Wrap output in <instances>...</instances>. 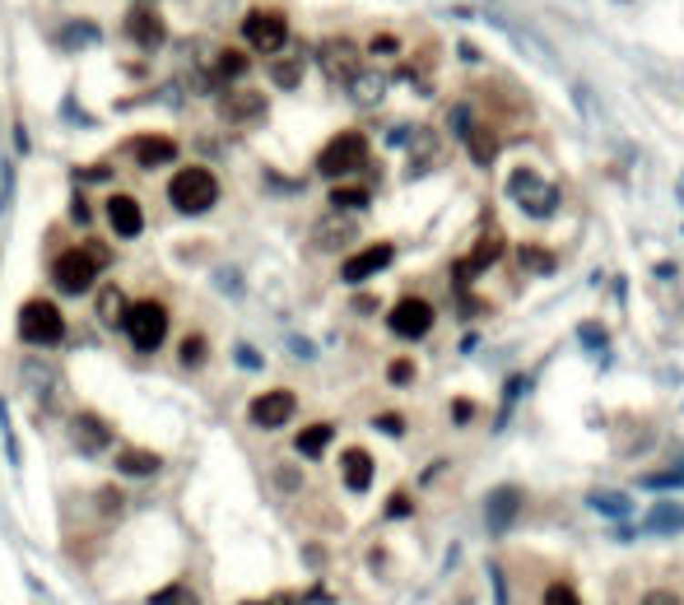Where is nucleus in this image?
Masks as SVG:
<instances>
[{
	"mask_svg": "<svg viewBox=\"0 0 684 605\" xmlns=\"http://www.w3.org/2000/svg\"><path fill=\"white\" fill-rule=\"evenodd\" d=\"M126 289L122 285H103L98 289V321H103V327H122V321H126Z\"/></svg>",
	"mask_w": 684,
	"mask_h": 605,
	"instance_id": "24",
	"label": "nucleus"
},
{
	"mask_svg": "<svg viewBox=\"0 0 684 605\" xmlns=\"http://www.w3.org/2000/svg\"><path fill=\"white\" fill-rule=\"evenodd\" d=\"M94 275H98V266H94L85 252H79V247H70V252H61V257L52 261V285H56L61 294H70V298L89 294Z\"/></svg>",
	"mask_w": 684,
	"mask_h": 605,
	"instance_id": "7",
	"label": "nucleus"
},
{
	"mask_svg": "<svg viewBox=\"0 0 684 605\" xmlns=\"http://www.w3.org/2000/svg\"><path fill=\"white\" fill-rule=\"evenodd\" d=\"M373 52H377V56H391V52H396V37H391V33L373 37Z\"/></svg>",
	"mask_w": 684,
	"mask_h": 605,
	"instance_id": "44",
	"label": "nucleus"
},
{
	"mask_svg": "<svg viewBox=\"0 0 684 605\" xmlns=\"http://www.w3.org/2000/svg\"><path fill=\"white\" fill-rule=\"evenodd\" d=\"M545 605H582V600H578V591H573L568 582H554V587L545 591Z\"/></svg>",
	"mask_w": 684,
	"mask_h": 605,
	"instance_id": "35",
	"label": "nucleus"
},
{
	"mask_svg": "<svg viewBox=\"0 0 684 605\" xmlns=\"http://www.w3.org/2000/svg\"><path fill=\"white\" fill-rule=\"evenodd\" d=\"M270 79H275L279 89H298L303 66H298V61H275V66H270Z\"/></svg>",
	"mask_w": 684,
	"mask_h": 605,
	"instance_id": "33",
	"label": "nucleus"
},
{
	"mask_svg": "<svg viewBox=\"0 0 684 605\" xmlns=\"http://www.w3.org/2000/svg\"><path fill=\"white\" fill-rule=\"evenodd\" d=\"M642 605H675V596H666V591H652V596L642 600Z\"/></svg>",
	"mask_w": 684,
	"mask_h": 605,
	"instance_id": "49",
	"label": "nucleus"
},
{
	"mask_svg": "<svg viewBox=\"0 0 684 605\" xmlns=\"http://www.w3.org/2000/svg\"><path fill=\"white\" fill-rule=\"evenodd\" d=\"M377 429H382V433H400V429H406V424H400L396 415H382V419H377Z\"/></svg>",
	"mask_w": 684,
	"mask_h": 605,
	"instance_id": "47",
	"label": "nucleus"
},
{
	"mask_svg": "<svg viewBox=\"0 0 684 605\" xmlns=\"http://www.w3.org/2000/svg\"><path fill=\"white\" fill-rule=\"evenodd\" d=\"M247 75V52H219L215 56V79H243Z\"/></svg>",
	"mask_w": 684,
	"mask_h": 605,
	"instance_id": "28",
	"label": "nucleus"
},
{
	"mask_svg": "<svg viewBox=\"0 0 684 605\" xmlns=\"http://www.w3.org/2000/svg\"><path fill=\"white\" fill-rule=\"evenodd\" d=\"M168 200H173V210H182V215H206L219 200V177L210 168H182L168 182Z\"/></svg>",
	"mask_w": 684,
	"mask_h": 605,
	"instance_id": "1",
	"label": "nucleus"
},
{
	"mask_svg": "<svg viewBox=\"0 0 684 605\" xmlns=\"http://www.w3.org/2000/svg\"><path fill=\"white\" fill-rule=\"evenodd\" d=\"M149 605H200V600H196V591H191L186 582H173V587H164V591H154Z\"/></svg>",
	"mask_w": 684,
	"mask_h": 605,
	"instance_id": "30",
	"label": "nucleus"
},
{
	"mask_svg": "<svg viewBox=\"0 0 684 605\" xmlns=\"http://www.w3.org/2000/svg\"><path fill=\"white\" fill-rule=\"evenodd\" d=\"M466 149L475 154V164H494V154H498V149H494V136L479 131V121H475V131L466 136Z\"/></svg>",
	"mask_w": 684,
	"mask_h": 605,
	"instance_id": "29",
	"label": "nucleus"
},
{
	"mask_svg": "<svg viewBox=\"0 0 684 605\" xmlns=\"http://www.w3.org/2000/svg\"><path fill=\"white\" fill-rule=\"evenodd\" d=\"M364 158H368V140L358 136V131H340L331 145H321L317 173L321 177H349L354 168H364Z\"/></svg>",
	"mask_w": 684,
	"mask_h": 605,
	"instance_id": "5",
	"label": "nucleus"
},
{
	"mask_svg": "<svg viewBox=\"0 0 684 605\" xmlns=\"http://www.w3.org/2000/svg\"><path fill=\"white\" fill-rule=\"evenodd\" d=\"M98 508H103L107 517H112V512H122V494H116V489H103V494H98Z\"/></svg>",
	"mask_w": 684,
	"mask_h": 605,
	"instance_id": "40",
	"label": "nucleus"
},
{
	"mask_svg": "<svg viewBox=\"0 0 684 605\" xmlns=\"http://www.w3.org/2000/svg\"><path fill=\"white\" fill-rule=\"evenodd\" d=\"M70 219H75V224H89V206H85V200H79V196L70 200Z\"/></svg>",
	"mask_w": 684,
	"mask_h": 605,
	"instance_id": "45",
	"label": "nucleus"
},
{
	"mask_svg": "<svg viewBox=\"0 0 684 605\" xmlns=\"http://www.w3.org/2000/svg\"><path fill=\"white\" fill-rule=\"evenodd\" d=\"M85 257H89V261H94L98 270H103V266L112 261V252H107V242H89V247H85Z\"/></svg>",
	"mask_w": 684,
	"mask_h": 605,
	"instance_id": "39",
	"label": "nucleus"
},
{
	"mask_svg": "<svg viewBox=\"0 0 684 605\" xmlns=\"http://www.w3.org/2000/svg\"><path fill=\"white\" fill-rule=\"evenodd\" d=\"M206 354H210L206 336H200V331H191V336L182 340V368H200V363H206Z\"/></svg>",
	"mask_w": 684,
	"mask_h": 605,
	"instance_id": "31",
	"label": "nucleus"
},
{
	"mask_svg": "<svg viewBox=\"0 0 684 605\" xmlns=\"http://www.w3.org/2000/svg\"><path fill=\"white\" fill-rule=\"evenodd\" d=\"M582 345H591V349H600V345H606V336H600V327H582Z\"/></svg>",
	"mask_w": 684,
	"mask_h": 605,
	"instance_id": "46",
	"label": "nucleus"
},
{
	"mask_svg": "<svg viewBox=\"0 0 684 605\" xmlns=\"http://www.w3.org/2000/svg\"><path fill=\"white\" fill-rule=\"evenodd\" d=\"M442 158V149H438V136H428V131H415V158H410V177H419V173H428L433 164Z\"/></svg>",
	"mask_w": 684,
	"mask_h": 605,
	"instance_id": "27",
	"label": "nucleus"
},
{
	"mask_svg": "<svg viewBox=\"0 0 684 605\" xmlns=\"http://www.w3.org/2000/svg\"><path fill=\"white\" fill-rule=\"evenodd\" d=\"M387 327H391V336H400V340H424V336L433 331V308H428L424 298H400V303L391 308V317H387Z\"/></svg>",
	"mask_w": 684,
	"mask_h": 605,
	"instance_id": "8",
	"label": "nucleus"
},
{
	"mask_svg": "<svg viewBox=\"0 0 684 605\" xmlns=\"http://www.w3.org/2000/svg\"><path fill=\"white\" fill-rule=\"evenodd\" d=\"M452 419H457V424H466V419H470V400H457V410H452Z\"/></svg>",
	"mask_w": 684,
	"mask_h": 605,
	"instance_id": "48",
	"label": "nucleus"
},
{
	"mask_svg": "<svg viewBox=\"0 0 684 605\" xmlns=\"http://www.w3.org/2000/svg\"><path fill=\"white\" fill-rule=\"evenodd\" d=\"M317 61L331 79H349L358 70V43H349V37H327V43L317 47Z\"/></svg>",
	"mask_w": 684,
	"mask_h": 605,
	"instance_id": "13",
	"label": "nucleus"
},
{
	"mask_svg": "<svg viewBox=\"0 0 684 605\" xmlns=\"http://www.w3.org/2000/svg\"><path fill=\"white\" fill-rule=\"evenodd\" d=\"M391 257H396L391 242H373V247H364L358 257H349V261L340 266L345 285H364V279H373L377 270H387V266H391Z\"/></svg>",
	"mask_w": 684,
	"mask_h": 605,
	"instance_id": "11",
	"label": "nucleus"
},
{
	"mask_svg": "<svg viewBox=\"0 0 684 605\" xmlns=\"http://www.w3.org/2000/svg\"><path fill=\"white\" fill-rule=\"evenodd\" d=\"M70 438H75V448L85 452V457H98L107 442H112V429H107V419L103 415H94V410H79V415H70Z\"/></svg>",
	"mask_w": 684,
	"mask_h": 605,
	"instance_id": "10",
	"label": "nucleus"
},
{
	"mask_svg": "<svg viewBox=\"0 0 684 605\" xmlns=\"http://www.w3.org/2000/svg\"><path fill=\"white\" fill-rule=\"evenodd\" d=\"M275 484H279L285 494H294V489H298V470H294V466H279V470H275Z\"/></svg>",
	"mask_w": 684,
	"mask_h": 605,
	"instance_id": "38",
	"label": "nucleus"
},
{
	"mask_svg": "<svg viewBox=\"0 0 684 605\" xmlns=\"http://www.w3.org/2000/svg\"><path fill=\"white\" fill-rule=\"evenodd\" d=\"M489 578H494V605H508V591H503V573H498V563H489Z\"/></svg>",
	"mask_w": 684,
	"mask_h": 605,
	"instance_id": "41",
	"label": "nucleus"
},
{
	"mask_svg": "<svg viewBox=\"0 0 684 605\" xmlns=\"http://www.w3.org/2000/svg\"><path fill=\"white\" fill-rule=\"evenodd\" d=\"M65 336V317L47 298H28L19 308V340L24 345H56Z\"/></svg>",
	"mask_w": 684,
	"mask_h": 605,
	"instance_id": "3",
	"label": "nucleus"
},
{
	"mask_svg": "<svg viewBox=\"0 0 684 605\" xmlns=\"http://www.w3.org/2000/svg\"><path fill=\"white\" fill-rule=\"evenodd\" d=\"M642 531L652 536H679L684 531V503H657L648 512V521H642Z\"/></svg>",
	"mask_w": 684,
	"mask_h": 605,
	"instance_id": "23",
	"label": "nucleus"
},
{
	"mask_svg": "<svg viewBox=\"0 0 684 605\" xmlns=\"http://www.w3.org/2000/svg\"><path fill=\"white\" fill-rule=\"evenodd\" d=\"M349 98H354L358 107H377V103L387 98V75L358 66V70L349 75Z\"/></svg>",
	"mask_w": 684,
	"mask_h": 605,
	"instance_id": "17",
	"label": "nucleus"
},
{
	"mask_svg": "<svg viewBox=\"0 0 684 605\" xmlns=\"http://www.w3.org/2000/svg\"><path fill=\"white\" fill-rule=\"evenodd\" d=\"M498 252H503V242L498 237H485V242H479V247L461 261V270H457V279H475L479 270H489L494 261H498Z\"/></svg>",
	"mask_w": 684,
	"mask_h": 605,
	"instance_id": "25",
	"label": "nucleus"
},
{
	"mask_svg": "<svg viewBox=\"0 0 684 605\" xmlns=\"http://www.w3.org/2000/svg\"><path fill=\"white\" fill-rule=\"evenodd\" d=\"M354 233H358V219H321L317 228H312V247L317 252H340V247H349L354 242Z\"/></svg>",
	"mask_w": 684,
	"mask_h": 605,
	"instance_id": "16",
	"label": "nucleus"
},
{
	"mask_svg": "<svg viewBox=\"0 0 684 605\" xmlns=\"http://www.w3.org/2000/svg\"><path fill=\"white\" fill-rule=\"evenodd\" d=\"M107 224H112V233H116V237H140V228H145L140 200H136V196H122V191H116V196L107 200Z\"/></svg>",
	"mask_w": 684,
	"mask_h": 605,
	"instance_id": "15",
	"label": "nucleus"
},
{
	"mask_svg": "<svg viewBox=\"0 0 684 605\" xmlns=\"http://www.w3.org/2000/svg\"><path fill=\"white\" fill-rule=\"evenodd\" d=\"M521 257H527V266H531V270H554L549 252H540V247H521Z\"/></svg>",
	"mask_w": 684,
	"mask_h": 605,
	"instance_id": "37",
	"label": "nucleus"
},
{
	"mask_svg": "<svg viewBox=\"0 0 684 605\" xmlns=\"http://www.w3.org/2000/svg\"><path fill=\"white\" fill-rule=\"evenodd\" d=\"M136 158H140V168H164V164L177 158V140L173 136H140L136 140Z\"/></svg>",
	"mask_w": 684,
	"mask_h": 605,
	"instance_id": "19",
	"label": "nucleus"
},
{
	"mask_svg": "<svg viewBox=\"0 0 684 605\" xmlns=\"http://www.w3.org/2000/svg\"><path fill=\"white\" fill-rule=\"evenodd\" d=\"M116 470L126 479H145V475H158L164 470V457L158 452H145V448H122L116 452Z\"/></svg>",
	"mask_w": 684,
	"mask_h": 605,
	"instance_id": "20",
	"label": "nucleus"
},
{
	"mask_svg": "<svg viewBox=\"0 0 684 605\" xmlns=\"http://www.w3.org/2000/svg\"><path fill=\"white\" fill-rule=\"evenodd\" d=\"M340 475H345V484L354 494H364L368 484H373V457L364 452V448H349L345 457H340Z\"/></svg>",
	"mask_w": 684,
	"mask_h": 605,
	"instance_id": "21",
	"label": "nucleus"
},
{
	"mask_svg": "<svg viewBox=\"0 0 684 605\" xmlns=\"http://www.w3.org/2000/svg\"><path fill=\"white\" fill-rule=\"evenodd\" d=\"M387 378H391L396 387H406V382L415 378V363H410V358H396V363H391V368H387Z\"/></svg>",
	"mask_w": 684,
	"mask_h": 605,
	"instance_id": "36",
	"label": "nucleus"
},
{
	"mask_svg": "<svg viewBox=\"0 0 684 605\" xmlns=\"http://www.w3.org/2000/svg\"><path fill=\"white\" fill-rule=\"evenodd\" d=\"M237 363H243V368H247V373H256V368H261V358H256V349H247V345H243V349H237Z\"/></svg>",
	"mask_w": 684,
	"mask_h": 605,
	"instance_id": "43",
	"label": "nucleus"
},
{
	"mask_svg": "<svg viewBox=\"0 0 684 605\" xmlns=\"http://www.w3.org/2000/svg\"><path fill=\"white\" fill-rule=\"evenodd\" d=\"M410 512V499L406 494H391V503H387V517H406Z\"/></svg>",
	"mask_w": 684,
	"mask_h": 605,
	"instance_id": "42",
	"label": "nucleus"
},
{
	"mask_svg": "<svg viewBox=\"0 0 684 605\" xmlns=\"http://www.w3.org/2000/svg\"><path fill=\"white\" fill-rule=\"evenodd\" d=\"M517 508H521V494H517V489H494V494H489L485 517H489V531H494V536H503V531L512 527Z\"/></svg>",
	"mask_w": 684,
	"mask_h": 605,
	"instance_id": "18",
	"label": "nucleus"
},
{
	"mask_svg": "<svg viewBox=\"0 0 684 605\" xmlns=\"http://www.w3.org/2000/svg\"><path fill=\"white\" fill-rule=\"evenodd\" d=\"M294 410H298V396L285 391V387H275V391H261V396L252 400V406H247V419H252L256 429H279V424L294 419Z\"/></svg>",
	"mask_w": 684,
	"mask_h": 605,
	"instance_id": "9",
	"label": "nucleus"
},
{
	"mask_svg": "<svg viewBox=\"0 0 684 605\" xmlns=\"http://www.w3.org/2000/svg\"><path fill=\"white\" fill-rule=\"evenodd\" d=\"M508 196H512V206H521L531 219H549V215L558 210V187H549V182L536 177L531 168H517V173L508 177Z\"/></svg>",
	"mask_w": 684,
	"mask_h": 605,
	"instance_id": "4",
	"label": "nucleus"
},
{
	"mask_svg": "<svg viewBox=\"0 0 684 605\" xmlns=\"http://www.w3.org/2000/svg\"><path fill=\"white\" fill-rule=\"evenodd\" d=\"M122 331L131 336V345H136L140 354H154L158 345L168 340V308L158 303V298L131 303V308H126V321H122Z\"/></svg>",
	"mask_w": 684,
	"mask_h": 605,
	"instance_id": "2",
	"label": "nucleus"
},
{
	"mask_svg": "<svg viewBox=\"0 0 684 605\" xmlns=\"http://www.w3.org/2000/svg\"><path fill=\"white\" fill-rule=\"evenodd\" d=\"M219 112H224L228 126H252V121L266 116V94H256V89H228L224 103H219Z\"/></svg>",
	"mask_w": 684,
	"mask_h": 605,
	"instance_id": "12",
	"label": "nucleus"
},
{
	"mask_svg": "<svg viewBox=\"0 0 684 605\" xmlns=\"http://www.w3.org/2000/svg\"><path fill=\"white\" fill-rule=\"evenodd\" d=\"M331 438H336V429H331V424H307V429L294 438V448H298V457H321Z\"/></svg>",
	"mask_w": 684,
	"mask_h": 605,
	"instance_id": "26",
	"label": "nucleus"
},
{
	"mask_svg": "<svg viewBox=\"0 0 684 605\" xmlns=\"http://www.w3.org/2000/svg\"><path fill=\"white\" fill-rule=\"evenodd\" d=\"M126 33H131V43L136 47H145V52H154V47H164V19H158L149 5H136L131 15H126Z\"/></svg>",
	"mask_w": 684,
	"mask_h": 605,
	"instance_id": "14",
	"label": "nucleus"
},
{
	"mask_svg": "<svg viewBox=\"0 0 684 605\" xmlns=\"http://www.w3.org/2000/svg\"><path fill=\"white\" fill-rule=\"evenodd\" d=\"M684 484V466L679 470H652V475H642V489H679Z\"/></svg>",
	"mask_w": 684,
	"mask_h": 605,
	"instance_id": "34",
	"label": "nucleus"
},
{
	"mask_svg": "<svg viewBox=\"0 0 684 605\" xmlns=\"http://www.w3.org/2000/svg\"><path fill=\"white\" fill-rule=\"evenodd\" d=\"M587 508L600 512V517H610V521L633 517V499H629L624 489H591V494H587Z\"/></svg>",
	"mask_w": 684,
	"mask_h": 605,
	"instance_id": "22",
	"label": "nucleus"
},
{
	"mask_svg": "<svg viewBox=\"0 0 684 605\" xmlns=\"http://www.w3.org/2000/svg\"><path fill=\"white\" fill-rule=\"evenodd\" d=\"M243 37H247L252 52L275 56L279 47L289 43V24H285V15H275V10H252V15L243 19Z\"/></svg>",
	"mask_w": 684,
	"mask_h": 605,
	"instance_id": "6",
	"label": "nucleus"
},
{
	"mask_svg": "<svg viewBox=\"0 0 684 605\" xmlns=\"http://www.w3.org/2000/svg\"><path fill=\"white\" fill-rule=\"evenodd\" d=\"M331 206L336 210H364L368 206V191L364 187H336L331 191Z\"/></svg>",
	"mask_w": 684,
	"mask_h": 605,
	"instance_id": "32",
	"label": "nucleus"
}]
</instances>
